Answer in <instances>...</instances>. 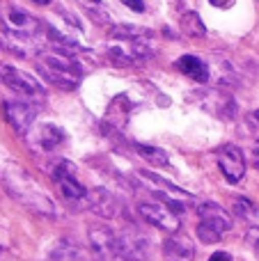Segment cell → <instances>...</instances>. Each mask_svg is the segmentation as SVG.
I'll list each match as a JSON object with an SVG mask.
<instances>
[{"label": "cell", "instance_id": "cell-1", "mask_svg": "<svg viewBox=\"0 0 259 261\" xmlns=\"http://www.w3.org/2000/svg\"><path fill=\"white\" fill-rule=\"evenodd\" d=\"M0 184H3V188L7 190L18 204L30 208L32 213L55 216V204L50 202L48 195L39 188V184H37L21 165L9 161L7 165L0 170Z\"/></svg>", "mask_w": 259, "mask_h": 261}, {"label": "cell", "instance_id": "cell-2", "mask_svg": "<svg viewBox=\"0 0 259 261\" xmlns=\"http://www.w3.org/2000/svg\"><path fill=\"white\" fill-rule=\"evenodd\" d=\"M37 67L50 85L60 90H73L83 81V67L73 60L71 48L55 44L53 50H44L37 58Z\"/></svg>", "mask_w": 259, "mask_h": 261}, {"label": "cell", "instance_id": "cell-3", "mask_svg": "<svg viewBox=\"0 0 259 261\" xmlns=\"http://www.w3.org/2000/svg\"><path fill=\"white\" fill-rule=\"evenodd\" d=\"M200 213V225H197V236L202 243H218L225 231L232 229V218L220 204L216 202H202L197 206Z\"/></svg>", "mask_w": 259, "mask_h": 261}, {"label": "cell", "instance_id": "cell-4", "mask_svg": "<svg viewBox=\"0 0 259 261\" xmlns=\"http://www.w3.org/2000/svg\"><path fill=\"white\" fill-rule=\"evenodd\" d=\"M0 81L9 87L12 92H16L18 99H28V101H44L46 92L41 87V83L35 76L21 71L16 67H9V64H0Z\"/></svg>", "mask_w": 259, "mask_h": 261}, {"label": "cell", "instance_id": "cell-5", "mask_svg": "<svg viewBox=\"0 0 259 261\" xmlns=\"http://www.w3.org/2000/svg\"><path fill=\"white\" fill-rule=\"evenodd\" d=\"M0 23H3L5 35L12 37V39H18V41H30V39H35L37 32H39V21L21 7H7L3 12Z\"/></svg>", "mask_w": 259, "mask_h": 261}, {"label": "cell", "instance_id": "cell-6", "mask_svg": "<svg viewBox=\"0 0 259 261\" xmlns=\"http://www.w3.org/2000/svg\"><path fill=\"white\" fill-rule=\"evenodd\" d=\"M138 213L145 222H149L151 227H156L161 231H168V234H174L182 227L179 213L165 202H142L138 206Z\"/></svg>", "mask_w": 259, "mask_h": 261}, {"label": "cell", "instance_id": "cell-7", "mask_svg": "<svg viewBox=\"0 0 259 261\" xmlns=\"http://www.w3.org/2000/svg\"><path fill=\"white\" fill-rule=\"evenodd\" d=\"M53 181L58 186V190L62 193V197L67 202H83L87 199V190L85 186L78 181L76 170L69 161H58L53 167Z\"/></svg>", "mask_w": 259, "mask_h": 261}, {"label": "cell", "instance_id": "cell-8", "mask_svg": "<svg viewBox=\"0 0 259 261\" xmlns=\"http://www.w3.org/2000/svg\"><path fill=\"white\" fill-rule=\"evenodd\" d=\"M3 113H5V119L9 122V126L16 130V133H28V128L32 126V122L39 115V103L37 101H28V99L5 101Z\"/></svg>", "mask_w": 259, "mask_h": 261}, {"label": "cell", "instance_id": "cell-9", "mask_svg": "<svg viewBox=\"0 0 259 261\" xmlns=\"http://www.w3.org/2000/svg\"><path fill=\"white\" fill-rule=\"evenodd\" d=\"M149 250V241L138 227H128V229L117 234V259L122 261H142Z\"/></svg>", "mask_w": 259, "mask_h": 261}, {"label": "cell", "instance_id": "cell-10", "mask_svg": "<svg viewBox=\"0 0 259 261\" xmlns=\"http://www.w3.org/2000/svg\"><path fill=\"white\" fill-rule=\"evenodd\" d=\"M218 167L229 184H239L246 176V156L237 144H223L218 149Z\"/></svg>", "mask_w": 259, "mask_h": 261}, {"label": "cell", "instance_id": "cell-11", "mask_svg": "<svg viewBox=\"0 0 259 261\" xmlns=\"http://www.w3.org/2000/svg\"><path fill=\"white\" fill-rule=\"evenodd\" d=\"M90 245L99 259H117V234L110 227H90Z\"/></svg>", "mask_w": 259, "mask_h": 261}, {"label": "cell", "instance_id": "cell-12", "mask_svg": "<svg viewBox=\"0 0 259 261\" xmlns=\"http://www.w3.org/2000/svg\"><path fill=\"white\" fill-rule=\"evenodd\" d=\"M163 259L165 261H193L195 259V245L182 231H174L163 243Z\"/></svg>", "mask_w": 259, "mask_h": 261}, {"label": "cell", "instance_id": "cell-13", "mask_svg": "<svg viewBox=\"0 0 259 261\" xmlns=\"http://www.w3.org/2000/svg\"><path fill=\"white\" fill-rule=\"evenodd\" d=\"M87 204H90L92 211L99 213L101 218H115L119 213V202L108 190L96 188V190H92V193H87Z\"/></svg>", "mask_w": 259, "mask_h": 261}, {"label": "cell", "instance_id": "cell-14", "mask_svg": "<svg viewBox=\"0 0 259 261\" xmlns=\"http://www.w3.org/2000/svg\"><path fill=\"white\" fill-rule=\"evenodd\" d=\"M174 67H177L184 76H188L195 83L209 81V67H206V62H202L200 58H195V55H184V58H179L177 62H174Z\"/></svg>", "mask_w": 259, "mask_h": 261}, {"label": "cell", "instance_id": "cell-15", "mask_svg": "<svg viewBox=\"0 0 259 261\" xmlns=\"http://www.w3.org/2000/svg\"><path fill=\"white\" fill-rule=\"evenodd\" d=\"M64 130L60 126H55V124H44V126H39L35 135V142L37 147L41 149V151H53V149H58L60 144L64 142Z\"/></svg>", "mask_w": 259, "mask_h": 261}, {"label": "cell", "instance_id": "cell-16", "mask_svg": "<svg viewBox=\"0 0 259 261\" xmlns=\"http://www.w3.org/2000/svg\"><path fill=\"white\" fill-rule=\"evenodd\" d=\"M53 261H92V254H87L83 248H78L71 241H60L50 252Z\"/></svg>", "mask_w": 259, "mask_h": 261}, {"label": "cell", "instance_id": "cell-17", "mask_svg": "<svg viewBox=\"0 0 259 261\" xmlns=\"http://www.w3.org/2000/svg\"><path fill=\"white\" fill-rule=\"evenodd\" d=\"M108 35L119 41H138V39H145V37H151L154 32L138 25H113L108 30Z\"/></svg>", "mask_w": 259, "mask_h": 261}, {"label": "cell", "instance_id": "cell-18", "mask_svg": "<svg viewBox=\"0 0 259 261\" xmlns=\"http://www.w3.org/2000/svg\"><path fill=\"white\" fill-rule=\"evenodd\" d=\"M136 151H138V156H140L142 161H147L149 165H156V167L170 165L168 153L161 147H154V144H136Z\"/></svg>", "mask_w": 259, "mask_h": 261}, {"label": "cell", "instance_id": "cell-19", "mask_svg": "<svg viewBox=\"0 0 259 261\" xmlns=\"http://www.w3.org/2000/svg\"><path fill=\"white\" fill-rule=\"evenodd\" d=\"M182 30L186 32L188 37H204L206 35L204 23H202V18L197 16L195 12H188L182 16Z\"/></svg>", "mask_w": 259, "mask_h": 261}, {"label": "cell", "instance_id": "cell-20", "mask_svg": "<svg viewBox=\"0 0 259 261\" xmlns=\"http://www.w3.org/2000/svg\"><path fill=\"white\" fill-rule=\"evenodd\" d=\"M234 211H237L241 218H250L252 213H255V206H252L246 197H237L234 199Z\"/></svg>", "mask_w": 259, "mask_h": 261}, {"label": "cell", "instance_id": "cell-21", "mask_svg": "<svg viewBox=\"0 0 259 261\" xmlns=\"http://www.w3.org/2000/svg\"><path fill=\"white\" fill-rule=\"evenodd\" d=\"M248 245H250L255 257L259 259V227H252V229L248 231Z\"/></svg>", "mask_w": 259, "mask_h": 261}, {"label": "cell", "instance_id": "cell-22", "mask_svg": "<svg viewBox=\"0 0 259 261\" xmlns=\"http://www.w3.org/2000/svg\"><path fill=\"white\" fill-rule=\"evenodd\" d=\"M126 7H131L133 12H145V3L142 0H122Z\"/></svg>", "mask_w": 259, "mask_h": 261}, {"label": "cell", "instance_id": "cell-23", "mask_svg": "<svg viewBox=\"0 0 259 261\" xmlns=\"http://www.w3.org/2000/svg\"><path fill=\"white\" fill-rule=\"evenodd\" d=\"M209 261H232V254L229 252H214L209 257Z\"/></svg>", "mask_w": 259, "mask_h": 261}, {"label": "cell", "instance_id": "cell-24", "mask_svg": "<svg viewBox=\"0 0 259 261\" xmlns=\"http://www.w3.org/2000/svg\"><path fill=\"white\" fill-rule=\"evenodd\" d=\"M214 7H220V9H229L234 5V0H209Z\"/></svg>", "mask_w": 259, "mask_h": 261}, {"label": "cell", "instance_id": "cell-25", "mask_svg": "<svg viewBox=\"0 0 259 261\" xmlns=\"http://www.w3.org/2000/svg\"><path fill=\"white\" fill-rule=\"evenodd\" d=\"M252 158H255V165H257V170H259V142L255 144V149H252Z\"/></svg>", "mask_w": 259, "mask_h": 261}, {"label": "cell", "instance_id": "cell-26", "mask_svg": "<svg viewBox=\"0 0 259 261\" xmlns=\"http://www.w3.org/2000/svg\"><path fill=\"white\" fill-rule=\"evenodd\" d=\"M32 3H37V5H50L53 0H32Z\"/></svg>", "mask_w": 259, "mask_h": 261}, {"label": "cell", "instance_id": "cell-27", "mask_svg": "<svg viewBox=\"0 0 259 261\" xmlns=\"http://www.w3.org/2000/svg\"><path fill=\"white\" fill-rule=\"evenodd\" d=\"M252 119H255V122L259 124V110H257V113H252Z\"/></svg>", "mask_w": 259, "mask_h": 261}]
</instances>
